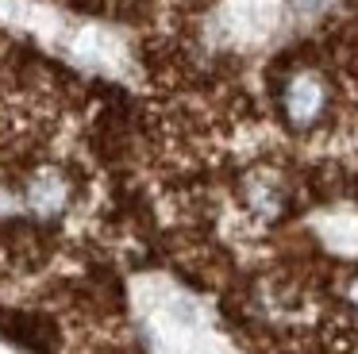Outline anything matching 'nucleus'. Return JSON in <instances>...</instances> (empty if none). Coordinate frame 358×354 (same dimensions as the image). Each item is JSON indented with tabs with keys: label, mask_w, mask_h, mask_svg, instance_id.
Listing matches in <instances>:
<instances>
[{
	"label": "nucleus",
	"mask_w": 358,
	"mask_h": 354,
	"mask_svg": "<svg viewBox=\"0 0 358 354\" xmlns=\"http://www.w3.org/2000/svg\"><path fill=\"white\" fill-rule=\"evenodd\" d=\"M285 112L296 127H308V123L324 112V85L312 73L293 77V85H289V92H285Z\"/></svg>",
	"instance_id": "1"
},
{
	"label": "nucleus",
	"mask_w": 358,
	"mask_h": 354,
	"mask_svg": "<svg viewBox=\"0 0 358 354\" xmlns=\"http://www.w3.org/2000/svg\"><path fill=\"white\" fill-rule=\"evenodd\" d=\"M62 197H66V189L55 181V177H47V181H39L31 189V204L43 208V212H58V208H62Z\"/></svg>",
	"instance_id": "2"
},
{
	"label": "nucleus",
	"mask_w": 358,
	"mask_h": 354,
	"mask_svg": "<svg viewBox=\"0 0 358 354\" xmlns=\"http://www.w3.org/2000/svg\"><path fill=\"white\" fill-rule=\"evenodd\" d=\"M296 4H304V8H316V4H320V0H296Z\"/></svg>",
	"instance_id": "3"
},
{
	"label": "nucleus",
	"mask_w": 358,
	"mask_h": 354,
	"mask_svg": "<svg viewBox=\"0 0 358 354\" xmlns=\"http://www.w3.org/2000/svg\"><path fill=\"white\" fill-rule=\"evenodd\" d=\"M355 300H358V285H355Z\"/></svg>",
	"instance_id": "4"
}]
</instances>
